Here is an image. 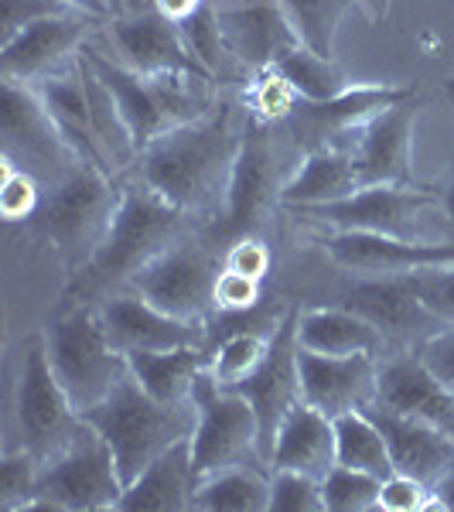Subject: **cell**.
I'll return each instance as SVG.
<instances>
[{
	"mask_svg": "<svg viewBox=\"0 0 454 512\" xmlns=\"http://www.w3.org/2000/svg\"><path fill=\"white\" fill-rule=\"evenodd\" d=\"M243 130L233 127L226 103L181 123L147 144L137 158V178L192 219H219Z\"/></svg>",
	"mask_w": 454,
	"mask_h": 512,
	"instance_id": "obj_1",
	"label": "cell"
},
{
	"mask_svg": "<svg viewBox=\"0 0 454 512\" xmlns=\"http://www.w3.org/2000/svg\"><path fill=\"white\" fill-rule=\"evenodd\" d=\"M188 233H192V216L164 202L140 178L123 181L110 233H106L93 263L82 270V284L103 297L110 291H120L154 256H161L171 243H178Z\"/></svg>",
	"mask_w": 454,
	"mask_h": 512,
	"instance_id": "obj_2",
	"label": "cell"
},
{
	"mask_svg": "<svg viewBox=\"0 0 454 512\" xmlns=\"http://www.w3.org/2000/svg\"><path fill=\"white\" fill-rule=\"evenodd\" d=\"M82 59L89 62V69L103 79V86L117 99L120 117L127 123L130 137H134L137 158L161 134L202 117L216 106V79L212 76H192V72L140 76V72H130L127 65L93 48V41L82 48Z\"/></svg>",
	"mask_w": 454,
	"mask_h": 512,
	"instance_id": "obj_3",
	"label": "cell"
},
{
	"mask_svg": "<svg viewBox=\"0 0 454 512\" xmlns=\"http://www.w3.org/2000/svg\"><path fill=\"white\" fill-rule=\"evenodd\" d=\"M89 424L103 434V441L110 444L123 482L134 478L151 465L158 454H164L171 444L185 441L195 431V400L192 403H161L154 400L134 376H123L106 400H99L96 407H89L86 414Z\"/></svg>",
	"mask_w": 454,
	"mask_h": 512,
	"instance_id": "obj_4",
	"label": "cell"
},
{
	"mask_svg": "<svg viewBox=\"0 0 454 512\" xmlns=\"http://www.w3.org/2000/svg\"><path fill=\"white\" fill-rule=\"evenodd\" d=\"M120 202V181L110 171L79 161L59 185L48 188L41 205L45 236L69 274H82L110 233Z\"/></svg>",
	"mask_w": 454,
	"mask_h": 512,
	"instance_id": "obj_5",
	"label": "cell"
},
{
	"mask_svg": "<svg viewBox=\"0 0 454 512\" xmlns=\"http://www.w3.org/2000/svg\"><path fill=\"white\" fill-rule=\"evenodd\" d=\"M45 338L48 362H52L55 376H59L62 390L69 393L72 407L86 414L99 400H106L123 376L130 373L127 355L110 342L99 311L82 304L48 321L41 328Z\"/></svg>",
	"mask_w": 454,
	"mask_h": 512,
	"instance_id": "obj_6",
	"label": "cell"
},
{
	"mask_svg": "<svg viewBox=\"0 0 454 512\" xmlns=\"http://www.w3.org/2000/svg\"><path fill=\"white\" fill-rule=\"evenodd\" d=\"M123 489L127 482L110 444L82 417L79 434L41 461V492L24 512H106L120 506Z\"/></svg>",
	"mask_w": 454,
	"mask_h": 512,
	"instance_id": "obj_7",
	"label": "cell"
},
{
	"mask_svg": "<svg viewBox=\"0 0 454 512\" xmlns=\"http://www.w3.org/2000/svg\"><path fill=\"white\" fill-rule=\"evenodd\" d=\"M195 431H192V461L195 475L205 478L233 465H267L260 441V417L253 403L239 390H222L209 373L195 383Z\"/></svg>",
	"mask_w": 454,
	"mask_h": 512,
	"instance_id": "obj_8",
	"label": "cell"
},
{
	"mask_svg": "<svg viewBox=\"0 0 454 512\" xmlns=\"http://www.w3.org/2000/svg\"><path fill=\"white\" fill-rule=\"evenodd\" d=\"M14 420H18L21 448L48 461L79 434L82 414L72 407L69 393L55 376L41 332L24 338L21 369L14 383Z\"/></svg>",
	"mask_w": 454,
	"mask_h": 512,
	"instance_id": "obj_9",
	"label": "cell"
},
{
	"mask_svg": "<svg viewBox=\"0 0 454 512\" xmlns=\"http://www.w3.org/2000/svg\"><path fill=\"white\" fill-rule=\"evenodd\" d=\"M219 270L222 267L216 263L209 246H202L188 233L178 243H171L161 256H154L140 274H134L127 287H134L154 308L168 311L175 318L209 321L216 315L212 291H216Z\"/></svg>",
	"mask_w": 454,
	"mask_h": 512,
	"instance_id": "obj_10",
	"label": "cell"
},
{
	"mask_svg": "<svg viewBox=\"0 0 454 512\" xmlns=\"http://www.w3.org/2000/svg\"><path fill=\"white\" fill-rule=\"evenodd\" d=\"M441 198L417 185H369L356 195L328 205H304V209H287L297 219L318 222L335 233H379L420 239V219L427 209H437Z\"/></svg>",
	"mask_w": 454,
	"mask_h": 512,
	"instance_id": "obj_11",
	"label": "cell"
},
{
	"mask_svg": "<svg viewBox=\"0 0 454 512\" xmlns=\"http://www.w3.org/2000/svg\"><path fill=\"white\" fill-rule=\"evenodd\" d=\"M0 130H4V161L31 171L41 185H59L79 164L69 140L55 127L52 113L41 106L38 93L24 82L4 79Z\"/></svg>",
	"mask_w": 454,
	"mask_h": 512,
	"instance_id": "obj_12",
	"label": "cell"
},
{
	"mask_svg": "<svg viewBox=\"0 0 454 512\" xmlns=\"http://www.w3.org/2000/svg\"><path fill=\"white\" fill-rule=\"evenodd\" d=\"M280 188L284 185H277V154L274 140H270V127L250 120V127L243 130V140H239L233 175H229L226 205H222L219 219L212 222L216 236L222 243L253 236L270 205H280Z\"/></svg>",
	"mask_w": 454,
	"mask_h": 512,
	"instance_id": "obj_13",
	"label": "cell"
},
{
	"mask_svg": "<svg viewBox=\"0 0 454 512\" xmlns=\"http://www.w3.org/2000/svg\"><path fill=\"white\" fill-rule=\"evenodd\" d=\"M103 24L106 21L89 18L82 11H65L28 24L14 38L0 41V76L24 82V86H38L41 79L76 62L82 48L93 41V31Z\"/></svg>",
	"mask_w": 454,
	"mask_h": 512,
	"instance_id": "obj_14",
	"label": "cell"
},
{
	"mask_svg": "<svg viewBox=\"0 0 454 512\" xmlns=\"http://www.w3.org/2000/svg\"><path fill=\"white\" fill-rule=\"evenodd\" d=\"M335 267L356 277H407L427 267L454 263V239L448 243H427V239H400L379 233H335L318 239Z\"/></svg>",
	"mask_w": 454,
	"mask_h": 512,
	"instance_id": "obj_15",
	"label": "cell"
},
{
	"mask_svg": "<svg viewBox=\"0 0 454 512\" xmlns=\"http://www.w3.org/2000/svg\"><path fill=\"white\" fill-rule=\"evenodd\" d=\"M103 38L110 41V48H113L110 59L127 65L130 72H140V76H175V72L212 76V72L188 52L178 24L168 21L158 11L110 18L103 24Z\"/></svg>",
	"mask_w": 454,
	"mask_h": 512,
	"instance_id": "obj_16",
	"label": "cell"
},
{
	"mask_svg": "<svg viewBox=\"0 0 454 512\" xmlns=\"http://www.w3.org/2000/svg\"><path fill=\"white\" fill-rule=\"evenodd\" d=\"M417 96L383 110L379 117L352 134L345 147L356 168L362 188L369 185H414V123H417Z\"/></svg>",
	"mask_w": 454,
	"mask_h": 512,
	"instance_id": "obj_17",
	"label": "cell"
},
{
	"mask_svg": "<svg viewBox=\"0 0 454 512\" xmlns=\"http://www.w3.org/2000/svg\"><path fill=\"white\" fill-rule=\"evenodd\" d=\"M297 376H301V400L335 420L376 403L379 355H321L297 345Z\"/></svg>",
	"mask_w": 454,
	"mask_h": 512,
	"instance_id": "obj_18",
	"label": "cell"
},
{
	"mask_svg": "<svg viewBox=\"0 0 454 512\" xmlns=\"http://www.w3.org/2000/svg\"><path fill=\"white\" fill-rule=\"evenodd\" d=\"M99 321L117 349L127 352H154L178 349V345H205V325L209 321H185L168 311L154 308L134 287H120L99 297Z\"/></svg>",
	"mask_w": 454,
	"mask_h": 512,
	"instance_id": "obj_19",
	"label": "cell"
},
{
	"mask_svg": "<svg viewBox=\"0 0 454 512\" xmlns=\"http://www.w3.org/2000/svg\"><path fill=\"white\" fill-rule=\"evenodd\" d=\"M410 96H417L410 86H349L342 96L325 99V103L301 99L284 123L294 130L297 140L308 144V151H315V147H332L328 144L332 137H352L362 123Z\"/></svg>",
	"mask_w": 454,
	"mask_h": 512,
	"instance_id": "obj_20",
	"label": "cell"
},
{
	"mask_svg": "<svg viewBox=\"0 0 454 512\" xmlns=\"http://www.w3.org/2000/svg\"><path fill=\"white\" fill-rule=\"evenodd\" d=\"M373 407L427 420V424L441 427L454 437V390L427 369L417 349L379 359V386Z\"/></svg>",
	"mask_w": 454,
	"mask_h": 512,
	"instance_id": "obj_21",
	"label": "cell"
},
{
	"mask_svg": "<svg viewBox=\"0 0 454 512\" xmlns=\"http://www.w3.org/2000/svg\"><path fill=\"white\" fill-rule=\"evenodd\" d=\"M345 304L373 321L386 335V342L393 338V342L414 345V349H420L441 328H448L414 294L407 277H362L345 297Z\"/></svg>",
	"mask_w": 454,
	"mask_h": 512,
	"instance_id": "obj_22",
	"label": "cell"
},
{
	"mask_svg": "<svg viewBox=\"0 0 454 512\" xmlns=\"http://www.w3.org/2000/svg\"><path fill=\"white\" fill-rule=\"evenodd\" d=\"M239 393L257 410L263 458H267L280 420L287 417V410H291L294 403H301V376H297V311H287L274 325L267 362H263V369L250 383L239 386Z\"/></svg>",
	"mask_w": 454,
	"mask_h": 512,
	"instance_id": "obj_23",
	"label": "cell"
},
{
	"mask_svg": "<svg viewBox=\"0 0 454 512\" xmlns=\"http://www.w3.org/2000/svg\"><path fill=\"white\" fill-rule=\"evenodd\" d=\"M216 14L229 59L246 65L250 72L270 69V65H277L287 52H294L301 45L291 18H287L277 0L250 7H222V11L216 7Z\"/></svg>",
	"mask_w": 454,
	"mask_h": 512,
	"instance_id": "obj_24",
	"label": "cell"
},
{
	"mask_svg": "<svg viewBox=\"0 0 454 512\" xmlns=\"http://www.w3.org/2000/svg\"><path fill=\"white\" fill-rule=\"evenodd\" d=\"M41 99L48 113H52L55 127L62 130V137L69 140V147L76 151L79 161H89L96 168L110 171V161H106L103 147H99L96 127H93V103H89V86H86V65H82V55L72 65H65L55 76L41 79L38 86H31Z\"/></svg>",
	"mask_w": 454,
	"mask_h": 512,
	"instance_id": "obj_25",
	"label": "cell"
},
{
	"mask_svg": "<svg viewBox=\"0 0 454 512\" xmlns=\"http://www.w3.org/2000/svg\"><path fill=\"white\" fill-rule=\"evenodd\" d=\"M195 489L192 437H185L158 454L134 482H127L117 512H185L195 509Z\"/></svg>",
	"mask_w": 454,
	"mask_h": 512,
	"instance_id": "obj_26",
	"label": "cell"
},
{
	"mask_svg": "<svg viewBox=\"0 0 454 512\" xmlns=\"http://www.w3.org/2000/svg\"><path fill=\"white\" fill-rule=\"evenodd\" d=\"M267 465L280 472H304L325 478L335 468V424L311 403H294L280 420L267 451Z\"/></svg>",
	"mask_w": 454,
	"mask_h": 512,
	"instance_id": "obj_27",
	"label": "cell"
},
{
	"mask_svg": "<svg viewBox=\"0 0 454 512\" xmlns=\"http://www.w3.org/2000/svg\"><path fill=\"white\" fill-rule=\"evenodd\" d=\"M369 414H373L386 444H390V458L396 472L414 475L434 489V482L454 461V437L448 431H441V427L427 424V420L403 417L383 407H369Z\"/></svg>",
	"mask_w": 454,
	"mask_h": 512,
	"instance_id": "obj_28",
	"label": "cell"
},
{
	"mask_svg": "<svg viewBox=\"0 0 454 512\" xmlns=\"http://www.w3.org/2000/svg\"><path fill=\"white\" fill-rule=\"evenodd\" d=\"M297 345L321 355H379L386 349V335L356 308L338 304V308L297 311Z\"/></svg>",
	"mask_w": 454,
	"mask_h": 512,
	"instance_id": "obj_29",
	"label": "cell"
},
{
	"mask_svg": "<svg viewBox=\"0 0 454 512\" xmlns=\"http://www.w3.org/2000/svg\"><path fill=\"white\" fill-rule=\"evenodd\" d=\"M359 178L345 147H315L301 158V168L280 188V209L328 205L359 192Z\"/></svg>",
	"mask_w": 454,
	"mask_h": 512,
	"instance_id": "obj_30",
	"label": "cell"
},
{
	"mask_svg": "<svg viewBox=\"0 0 454 512\" xmlns=\"http://www.w3.org/2000/svg\"><path fill=\"white\" fill-rule=\"evenodd\" d=\"M209 352L205 345H178V349L127 352L130 376L161 403H192L198 376L205 373Z\"/></svg>",
	"mask_w": 454,
	"mask_h": 512,
	"instance_id": "obj_31",
	"label": "cell"
},
{
	"mask_svg": "<svg viewBox=\"0 0 454 512\" xmlns=\"http://www.w3.org/2000/svg\"><path fill=\"white\" fill-rule=\"evenodd\" d=\"M195 509L202 512H270V475L260 465H233L198 478Z\"/></svg>",
	"mask_w": 454,
	"mask_h": 512,
	"instance_id": "obj_32",
	"label": "cell"
},
{
	"mask_svg": "<svg viewBox=\"0 0 454 512\" xmlns=\"http://www.w3.org/2000/svg\"><path fill=\"white\" fill-rule=\"evenodd\" d=\"M332 424H335V465L359 468V472H369L376 478L396 472L390 458V444H386V437L369 410H352V414L335 417Z\"/></svg>",
	"mask_w": 454,
	"mask_h": 512,
	"instance_id": "obj_33",
	"label": "cell"
},
{
	"mask_svg": "<svg viewBox=\"0 0 454 512\" xmlns=\"http://www.w3.org/2000/svg\"><path fill=\"white\" fill-rule=\"evenodd\" d=\"M270 338H274V328H270V332L236 328V332H229L216 349L209 352L205 373H209L212 383L222 386V390H239V386H246L263 369V362H267V355H270Z\"/></svg>",
	"mask_w": 454,
	"mask_h": 512,
	"instance_id": "obj_34",
	"label": "cell"
},
{
	"mask_svg": "<svg viewBox=\"0 0 454 512\" xmlns=\"http://www.w3.org/2000/svg\"><path fill=\"white\" fill-rule=\"evenodd\" d=\"M274 69L297 89V96L308 99V103H325V99L342 96L352 86L349 76L342 72V65L335 59L311 52V48L297 45L294 52H287Z\"/></svg>",
	"mask_w": 454,
	"mask_h": 512,
	"instance_id": "obj_35",
	"label": "cell"
},
{
	"mask_svg": "<svg viewBox=\"0 0 454 512\" xmlns=\"http://www.w3.org/2000/svg\"><path fill=\"white\" fill-rule=\"evenodd\" d=\"M277 4L291 18L304 48L325 55V59H335L338 28H342V18L356 0H277Z\"/></svg>",
	"mask_w": 454,
	"mask_h": 512,
	"instance_id": "obj_36",
	"label": "cell"
},
{
	"mask_svg": "<svg viewBox=\"0 0 454 512\" xmlns=\"http://www.w3.org/2000/svg\"><path fill=\"white\" fill-rule=\"evenodd\" d=\"M243 103H246V110H250V120L263 123V127H274V123H284L291 117L294 106L301 103V96H297V89L291 82L270 65V69L253 72V79L246 82Z\"/></svg>",
	"mask_w": 454,
	"mask_h": 512,
	"instance_id": "obj_37",
	"label": "cell"
},
{
	"mask_svg": "<svg viewBox=\"0 0 454 512\" xmlns=\"http://www.w3.org/2000/svg\"><path fill=\"white\" fill-rule=\"evenodd\" d=\"M379 485H383V478L359 472V468L335 465L321 478L325 512H379Z\"/></svg>",
	"mask_w": 454,
	"mask_h": 512,
	"instance_id": "obj_38",
	"label": "cell"
},
{
	"mask_svg": "<svg viewBox=\"0 0 454 512\" xmlns=\"http://www.w3.org/2000/svg\"><path fill=\"white\" fill-rule=\"evenodd\" d=\"M41 492V458L28 448H11L0 458V509L24 512Z\"/></svg>",
	"mask_w": 454,
	"mask_h": 512,
	"instance_id": "obj_39",
	"label": "cell"
},
{
	"mask_svg": "<svg viewBox=\"0 0 454 512\" xmlns=\"http://www.w3.org/2000/svg\"><path fill=\"white\" fill-rule=\"evenodd\" d=\"M178 31H181V38H185L188 52H192L195 59L219 79L222 59H226L229 52H226V41H222L219 14H216V7H212V0H205V4L192 14V18L181 21Z\"/></svg>",
	"mask_w": 454,
	"mask_h": 512,
	"instance_id": "obj_40",
	"label": "cell"
},
{
	"mask_svg": "<svg viewBox=\"0 0 454 512\" xmlns=\"http://www.w3.org/2000/svg\"><path fill=\"white\" fill-rule=\"evenodd\" d=\"M270 512H325L321 478L270 468Z\"/></svg>",
	"mask_w": 454,
	"mask_h": 512,
	"instance_id": "obj_41",
	"label": "cell"
},
{
	"mask_svg": "<svg viewBox=\"0 0 454 512\" xmlns=\"http://www.w3.org/2000/svg\"><path fill=\"white\" fill-rule=\"evenodd\" d=\"M41 209V181L31 171L4 161V181H0V212L7 222H24Z\"/></svg>",
	"mask_w": 454,
	"mask_h": 512,
	"instance_id": "obj_42",
	"label": "cell"
},
{
	"mask_svg": "<svg viewBox=\"0 0 454 512\" xmlns=\"http://www.w3.org/2000/svg\"><path fill=\"white\" fill-rule=\"evenodd\" d=\"M212 301H216V315L219 318H239L250 315V311L260 308L263 301V280L236 274V270H219L216 277V291H212Z\"/></svg>",
	"mask_w": 454,
	"mask_h": 512,
	"instance_id": "obj_43",
	"label": "cell"
},
{
	"mask_svg": "<svg viewBox=\"0 0 454 512\" xmlns=\"http://www.w3.org/2000/svg\"><path fill=\"white\" fill-rule=\"evenodd\" d=\"M407 284L414 287V294L444 321V325H454V263L407 274Z\"/></svg>",
	"mask_w": 454,
	"mask_h": 512,
	"instance_id": "obj_44",
	"label": "cell"
},
{
	"mask_svg": "<svg viewBox=\"0 0 454 512\" xmlns=\"http://www.w3.org/2000/svg\"><path fill=\"white\" fill-rule=\"evenodd\" d=\"M437 509L431 485H424L414 475L393 472L379 485V512H424Z\"/></svg>",
	"mask_w": 454,
	"mask_h": 512,
	"instance_id": "obj_45",
	"label": "cell"
},
{
	"mask_svg": "<svg viewBox=\"0 0 454 512\" xmlns=\"http://www.w3.org/2000/svg\"><path fill=\"white\" fill-rule=\"evenodd\" d=\"M72 11L62 0H0V41L14 38L28 24L55 18V14Z\"/></svg>",
	"mask_w": 454,
	"mask_h": 512,
	"instance_id": "obj_46",
	"label": "cell"
},
{
	"mask_svg": "<svg viewBox=\"0 0 454 512\" xmlns=\"http://www.w3.org/2000/svg\"><path fill=\"white\" fill-rule=\"evenodd\" d=\"M270 263H274V256H270L267 243H263L257 233L233 239V243H226V253H222V267L236 270V274H246V277H257V280H267Z\"/></svg>",
	"mask_w": 454,
	"mask_h": 512,
	"instance_id": "obj_47",
	"label": "cell"
},
{
	"mask_svg": "<svg viewBox=\"0 0 454 512\" xmlns=\"http://www.w3.org/2000/svg\"><path fill=\"white\" fill-rule=\"evenodd\" d=\"M417 355L427 362V369H431L444 386L454 390V325L441 328L437 335L427 338V342L417 349Z\"/></svg>",
	"mask_w": 454,
	"mask_h": 512,
	"instance_id": "obj_48",
	"label": "cell"
},
{
	"mask_svg": "<svg viewBox=\"0 0 454 512\" xmlns=\"http://www.w3.org/2000/svg\"><path fill=\"white\" fill-rule=\"evenodd\" d=\"M151 4H154V11L164 14V18H168V21L181 24L185 18H192V14L198 11V7L205 4V0H151Z\"/></svg>",
	"mask_w": 454,
	"mask_h": 512,
	"instance_id": "obj_49",
	"label": "cell"
},
{
	"mask_svg": "<svg viewBox=\"0 0 454 512\" xmlns=\"http://www.w3.org/2000/svg\"><path fill=\"white\" fill-rule=\"evenodd\" d=\"M434 499H437V509H444V512H454V461L448 468H444V475L434 482Z\"/></svg>",
	"mask_w": 454,
	"mask_h": 512,
	"instance_id": "obj_50",
	"label": "cell"
},
{
	"mask_svg": "<svg viewBox=\"0 0 454 512\" xmlns=\"http://www.w3.org/2000/svg\"><path fill=\"white\" fill-rule=\"evenodd\" d=\"M62 4H69L72 11L89 14V18L110 21V4H106V0H62Z\"/></svg>",
	"mask_w": 454,
	"mask_h": 512,
	"instance_id": "obj_51",
	"label": "cell"
},
{
	"mask_svg": "<svg viewBox=\"0 0 454 512\" xmlns=\"http://www.w3.org/2000/svg\"><path fill=\"white\" fill-rule=\"evenodd\" d=\"M441 216H444V222H448L451 239H454V178H451V185L444 188V195H441Z\"/></svg>",
	"mask_w": 454,
	"mask_h": 512,
	"instance_id": "obj_52",
	"label": "cell"
},
{
	"mask_svg": "<svg viewBox=\"0 0 454 512\" xmlns=\"http://www.w3.org/2000/svg\"><path fill=\"white\" fill-rule=\"evenodd\" d=\"M212 4L222 11V7H250V4H270V0H212Z\"/></svg>",
	"mask_w": 454,
	"mask_h": 512,
	"instance_id": "obj_53",
	"label": "cell"
}]
</instances>
